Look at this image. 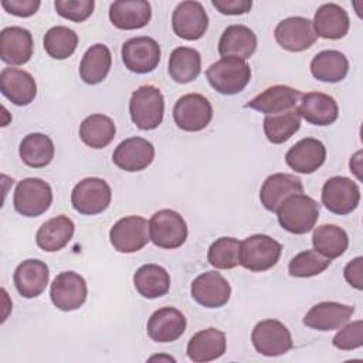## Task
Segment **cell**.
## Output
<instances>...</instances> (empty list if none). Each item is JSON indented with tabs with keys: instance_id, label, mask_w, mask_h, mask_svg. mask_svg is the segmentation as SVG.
Wrapping results in <instances>:
<instances>
[{
	"instance_id": "obj_1",
	"label": "cell",
	"mask_w": 363,
	"mask_h": 363,
	"mask_svg": "<svg viewBox=\"0 0 363 363\" xmlns=\"http://www.w3.org/2000/svg\"><path fill=\"white\" fill-rule=\"evenodd\" d=\"M319 204L312 197L298 193L286 197L275 213L284 230L301 235L313 230L319 217Z\"/></svg>"
},
{
	"instance_id": "obj_2",
	"label": "cell",
	"mask_w": 363,
	"mask_h": 363,
	"mask_svg": "<svg viewBox=\"0 0 363 363\" xmlns=\"http://www.w3.org/2000/svg\"><path fill=\"white\" fill-rule=\"evenodd\" d=\"M206 77L213 89L221 95L240 94L251 79V68L245 60L223 57L206 69Z\"/></svg>"
},
{
	"instance_id": "obj_3",
	"label": "cell",
	"mask_w": 363,
	"mask_h": 363,
	"mask_svg": "<svg viewBox=\"0 0 363 363\" xmlns=\"http://www.w3.org/2000/svg\"><path fill=\"white\" fill-rule=\"evenodd\" d=\"M129 113L138 129H156L162 123L164 115V98L162 91L149 84L139 86L130 96Z\"/></svg>"
},
{
	"instance_id": "obj_4",
	"label": "cell",
	"mask_w": 363,
	"mask_h": 363,
	"mask_svg": "<svg viewBox=\"0 0 363 363\" xmlns=\"http://www.w3.org/2000/svg\"><path fill=\"white\" fill-rule=\"evenodd\" d=\"M282 245L269 235L254 234L241 241L240 265L252 272L272 268L281 257Z\"/></svg>"
},
{
	"instance_id": "obj_5",
	"label": "cell",
	"mask_w": 363,
	"mask_h": 363,
	"mask_svg": "<svg viewBox=\"0 0 363 363\" xmlns=\"http://www.w3.org/2000/svg\"><path fill=\"white\" fill-rule=\"evenodd\" d=\"M187 233L184 218L174 210H159L149 220L150 240L159 248L174 250L182 247L187 238Z\"/></svg>"
},
{
	"instance_id": "obj_6",
	"label": "cell",
	"mask_w": 363,
	"mask_h": 363,
	"mask_svg": "<svg viewBox=\"0 0 363 363\" xmlns=\"http://www.w3.org/2000/svg\"><path fill=\"white\" fill-rule=\"evenodd\" d=\"M52 203L51 186L37 177H27L18 182L13 196V204L18 214L24 217H38L45 213Z\"/></svg>"
},
{
	"instance_id": "obj_7",
	"label": "cell",
	"mask_w": 363,
	"mask_h": 363,
	"mask_svg": "<svg viewBox=\"0 0 363 363\" xmlns=\"http://www.w3.org/2000/svg\"><path fill=\"white\" fill-rule=\"evenodd\" d=\"M112 199L111 186L99 177H86L78 182L71 193V204L84 216H95L105 211Z\"/></svg>"
},
{
	"instance_id": "obj_8",
	"label": "cell",
	"mask_w": 363,
	"mask_h": 363,
	"mask_svg": "<svg viewBox=\"0 0 363 363\" xmlns=\"http://www.w3.org/2000/svg\"><path fill=\"white\" fill-rule=\"evenodd\" d=\"M251 342L259 354L268 357L285 354L294 347L289 329L282 322L275 319L258 322L252 329Z\"/></svg>"
},
{
	"instance_id": "obj_9",
	"label": "cell",
	"mask_w": 363,
	"mask_h": 363,
	"mask_svg": "<svg viewBox=\"0 0 363 363\" xmlns=\"http://www.w3.org/2000/svg\"><path fill=\"white\" fill-rule=\"evenodd\" d=\"M213 118V106L201 94H186L173 108V119L179 129L186 132L203 130Z\"/></svg>"
},
{
	"instance_id": "obj_10",
	"label": "cell",
	"mask_w": 363,
	"mask_h": 363,
	"mask_svg": "<svg viewBox=\"0 0 363 363\" xmlns=\"http://www.w3.org/2000/svg\"><path fill=\"white\" fill-rule=\"evenodd\" d=\"M149 240V223L140 216H126L118 220L109 231L112 247L122 254H132L142 250Z\"/></svg>"
},
{
	"instance_id": "obj_11",
	"label": "cell",
	"mask_w": 363,
	"mask_h": 363,
	"mask_svg": "<svg viewBox=\"0 0 363 363\" xmlns=\"http://www.w3.org/2000/svg\"><path fill=\"white\" fill-rule=\"evenodd\" d=\"M125 67L135 74L152 72L160 62V45L147 35L129 38L121 50Z\"/></svg>"
},
{
	"instance_id": "obj_12",
	"label": "cell",
	"mask_w": 363,
	"mask_h": 363,
	"mask_svg": "<svg viewBox=\"0 0 363 363\" xmlns=\"http://www.w3.org/2000/svg\"><path fill=\"white\" fill-rule=\"evenodd\" d=\"M359 201L360 189L357 183L349 177H330L322 187V204L333 214H349L357 208Z\"/></svg>"
},
{
	"instance_id": "obj_13",
	"label": "cell",
	"mask_w": 363,
	"mask_h": 363,
	"mask_svg": "<svg viewBox=\"0 0 363 363\" xmlns=\"http://www.w3.org/2000/svg\"><path fill=\"white\" fill-rule=\"evenodd\" d=\"M88 288L84 277L74 271H64L58 274L50 288L51 302L55 308L71 312L79 309L86 301Z\"/></svg>"
},
{
	"instance_id": "obj_14",
	"label": "cell",
	"mask_w": 363,
	"mask_h": 363,
	"mask_svg": "<svg viewBox=\"0 0 363 363\" xmlns=\"http://www.w3.org/2000/svg\"><path fill=\"white\" fill-rule=\"evenodd\" d=\"M274 37L284 50L291 52L305 51L316 41L312 21L301 16L288 17L279 21L274 30Z\"/></svg>"
},
{
	"instance_id": "obj_15",
	"label": "cell",
	"mask_w": 363,
	"mask_h": 363,
	"mask_svg": "<svg viewBox=\"0 0 363 363\" xmlns=\"http://www.w3.org/2000/svg\"><path fill=\"white\" fill-rule=\"evenodd\" d=\"M172 27L177 37L196 41L204 35L208 27V16L199 1H182L172 14Z\"/></svg>"
},
{
	"instance_id": "obj_16",
	"label": "cell",
	"mask_w": 363,
	"mask_h": 363,
	"mask_svg": "<svg viewBox=\"0 0 363 363\" xmlns=\"http://www.w3.org/2000/svg\"><path fill=\"white\" fill-rule=\"evenodd\" d=\"M191 298L204 308H221L231 296L228 281L216 271H207L193 279L190 286Z\"/></svg>"
},
{
	"instance_id": "obj_17",
	"label": "cell",
	"mask_w": 363,
	"mask_h": 363,
	"mask_svg": "<svg viewBox=\"0 0 363 363\" xmlns=\"http://www.w3.org/2000/svg\"><path fill=\"white\" fill-rule=\"evenodd\" d=\"M155 159L153 145L143 138L133 136L122 140L112 155V162L125 172H140Z\"/></svg>"
},
{
	"instance_id": "obj_18",
	"label": "cell",
	"mask_w": 363,
	"mask_h": 363,
	"mask_svg": "<svg viewBox=\"0 0 363 363\" xmlns=\"http://www.w3.org/2000/svg\"><path fill=\"white\" fill-rule=\"evenodd\" d=\"M353 312L354 308L350 305L332 301L319 302L306 312L303 316V325L320 332L340 329L349 322Z\"/></svg>"
},
{
	"instance_id": "obj_19",
	"label": "cell",
	"mask_w": 363,
	"mask_h": 363,
	"mask_svg": "<svg viewBox=\"0 0 363 363\" xmlns=\"http://www.w3.org/2000/svg\"><path fill=\"white\" fill-rule=\"evenodd\" d=\"M50 279V271L44 261L30 258L17 265L13 274V282L17 292L27 299L40 296Z\"/></svg>"
},
{
	"instance_id": "obj_20",
	"label": "cell",
	"mask_w": 363,
	"mask_h": 363,
	"mask_svg": "<svg viewBox=\"0 0 363 363\" xmlns=\"http://www.w3.org/2000/svg\"><path fill=\"white\" fill-rule=\"evenodd\" d=\"M33 35L27 28L11 26L0 33V58L9 65H23L33 55Z\"/></svg>"
},
{
	"instance_id": "obj_21",
	"label": "cell",
	"mask_w": 363,
	"mask_h": 363,
	"mask_svg": "<svg viewBox=\"0 0 363 363\" xmlns=\"http://www.w3.org/2000/svg\"><path fill=\"white\" fill-rule=\"evenodd\" d=\"M302 94L288 85H272L245 104V108L255 109L261 113L277 115L296 108Z\"/></svg>"
},
{
	"instance_id": "obj_22",
	"label": "cell",
	"mask_w": 363,
	"mask_h": 363,
	"mask_svg": "<svg viewBox=\"0 0 363 363\" xmlns=\"http://www.w3.org/2000/svg\"><path fill=\"white\" fill-rule=\"evenodd\" d=\"M184 315L172 306H164L155 311L146 325L147 335L157 343H169L177 340L186 330Z\"/></svg>"
},
{
	"instance_id": "obj_23",
	"label": "cell",
	"mask_w": 363,
	"mask_h": 363,
	"mask_svg": "<svg viewBox=\"0 0 363 363\" xmlns=\"http://www.w3.org/2000/svg\"><path fill=\"white\" fill-rule=\"evenodd\" d=\"M0 91L11 104L26 106L34 101L37 84L30 72L7 67L0 72Z\"/></svg>"
},
{
	"instance_id": "obj_24",
	"label": "cell",
	"mask_w": 363,
	"mask_h": 363,
	"mask_svg": "<svg viewBox=\"0 0 363 363\" xmlns=\"http://www.w3.org/2000/svg\"><path fill=\"white\" fill-rule=\"evenodd\" d=\"M326 160L325 145L315 138H303L296 142L285 155L286 164L296 173L311 174Z\"/></svg>"
},
{
	"instance_id": "obj_25",
	"label": "cell",
	"mask_w": 363,
	"mask_h": 363,
	"mask_svg": "<svg viewBox=\"0 0 363 363\" xmlns=\"http://www.w3.org/2000/svg\"><path fill=\"white\" fill-rule=\"evenodd\" d=\"M303 191V184L299 177L289 173H275L265 179L259 190L261 204L275 213L282 201L292 196Z\"/></svg>"
},
{
	"instance_id": "obj_26",
	"label": "cell",
	"mask_w": 363,
	"mask_h": 363,
	"mask_svg": "<svg viewBox=\"0 0 363 363\" xmlns=\"http://www.w3.org/2000/svg\"><path fill=\"white\" fill-rule=\"evenodd\" d=\"M298 113L316 126H329L339 116V106L333 96L323 92H308L301 96Z\"/></svg>"
},
{
	"instance_id": "obj_27",
	"label": "cell",
	"mask_w": 363,
	"mask_h": 363,
	"mask_svg": "<svg viewBox=\"0 0 363 363\" xmlns=\"http://www.w3.org/2000/svg\"><path fill=\"white\" fill-rule=\"evenodd\" d=\"M152 18V7L145 0H118L109 7V20L119 30L143 28Z\"/></svg>"
},
{
	"instance_id": "obj_28",
	"label": "cell",
	"mask_w": 363,
	"mask_h": 363,
	"mask_svg": "<svg viewBox=\"0 0 363 363\" xmlns=\"http://www.w3.org/2000/svg\"><path fill=\"white\" fill-rule=\"evenodd\" d=\"M312 24L316 37L339 40L347 34L350 20L343 7L336 3H325L315 11Z\"/></svg>"
},
{
	"instance_id": "obj_29",
	"label": "cell",
	"mask_w": 363,
	"mask_h": 363,
	"mask_svg": "<svg viewBox=\"0 0 363 363\" xmlns=\"http://www.w3.org/2000/svg\"><path fill=\"white\" fill-rule=\"evenodd\" d=\"M225 333L207 328L193 335L187 343V357L194 363H206L221 357L225 352Z\"/></svg>"
},
{
	"instance_id": "obj_30",
	"label": "cell",
	"mask_w": 363,
	"mask_h": 363,
	"mask_svg": "<svg viewBox=\"0 0 363 363\" xmlns=\"http://www.w3.org/2000/svg\"><path fill=\"white\" fill-rule=\"evenodd\" d=\"M257 50L255 33L242 24L228 26L218 41V52L221 57H237L241 60L250 58Z\"/></svg>"
},
{
	"instance_id": "obj_31",
	"label": "cell",
	"mask_w": 363,
	"mask_h": 363,
	"mask_svg": "<svg viewBox=\"0 0 363 363\" xmlns=\"http://www.w3.org/2000/svg\"><path fill=\"white\" fill-rule=\"evenodd\" d=\"M74 230L72 220L61 214L41 224L35 234V242L45 252H57L71 241Z\"/></svg>"
},
{
	"instance_id": "obj_32",
	"label": "cell",
	"mask_w": 363,
	"mask_h": 363,
	"mask_svg": "<svg viewBox=\"0 0 363 363\" xmlns=\"http://www.w3.org/2000/svg\"><path fill=\"white\" fill-rule=\"evenodd\" d=\"M133 285L143 298L156 299L169 292L170 275L160 265L145 264L133 274Z\"/></svg>"
},
{
	"instance_id": "obj_33",
	"label": "cell",
	"mask_w": 363,
	"mask_h": 363,
	"mask_svg": "<svg viewBox=\"0 0 363 363\" xmlns=\"http://www.w3.org/2000/svg\"><path fill=\"white\" fill-rule=\"evenodd\" d=\"M349 71L346 55L337 50H325L318 52L311 61L312 75L322 82H340Z\"/></svg>"
},
{
	"instance_id": "obj_34",
	"label": "cell",
	"mask_w": 363,
	"mask_h": 363,
	"mask_svg": "<svg viewBox=\"0 0 363 363\" xmlns=\"http://www.w3.org/2000/svg\"><path fill=\"white\" fill-rule=\"evenodd\" d=\"M112 65V55L105 44L91 45L79 64V77L88 85L102 82L109 74Z\"/></svg>"
},
{
	"instance_id": "obj_35",
	"label": "cell",
	"mask_w": 363,
	"mask_h": 363,
	"mask_svg": "<svg viewBox=\"0 0 363 363\" xmlns=\"http://www.w3.org/2000/svg\"><path fill=\"white\" fill-rule=\"evenodd\" d=\"M54 152L55 147L51 138L38 132L24 136L18 147L20 159L24 164L33 169L48 166L54 159Z\"/></svg>"
},
{
	"instance_id": "obj_36",
	"label": "cell",
	"mask_w": 363,
	"mask_h": 363,
	"mask_svg": "<svg viewBox=\"0 0 363 363\" xmlns=\"http://www.w3.org/2000/svg\"><path fill=\"white\" fill-rule=\"evenodd\" d=\"M201 72L200 52L190 47H177L169 57V75L177 84L194 81Z\"/></svg>"
},
{
	"instance_id": "obj_37",
	"label": "cell",
	"mask_w": 363,
	"mask_h": 363,
	"mask_svg": "<svg viewBox=\"0 0 363 363\" xmlns=\"http://www.w3.org/2000/svg\"><path fill=\"white\" fill-rule=\"evenodd\" d=\"M115 133L116 128L113 121L102 113L89 115L79 126L81 140L92 149H102L108 146L113 140Z\"/></svg>"
},
{
	"instance_id": "obj_38",
	"label": "cell",
	"mask_w": 363,
	"mask_h": 363,
	"mask_svg": "<svg viewBox=\"0 0 363 363\" xmlns=\"http://www.w3.org/2000/svg\"><path fill=\"white\" fill-rule=\"evenodd\" d=\"M313 250L329 259L345 254L349 245L347 233L335 224H322L313 230L312 235Z\"/></svg>"
},
{
	"instance_id": "obj_39",
	"label": "cell",
	"mask_w": 363,
	"mask_h": 363,
	"mask_svg": "<svg viewBox=\"0 0 363 363\" xmlns=\"http://www.w3.org/2000/svg\"><path fill=\"white\" fill-rule=\"evenodd\" d=\"M301 128V116L298 111L267 115L264 119V133L271 143L279 145L294 136Z\"/></svg>"
},
{
	"instance_id": "obj_40",
	"label": "cell",
	"mask_w": 363,
	"mask_h": 363,
	"mask_svg": "<svg viewBox=\"0 0 363 363\" xmlns=\"http://www.w3.org/2000/svg\"><path fill=\"white\" fill-rule=\"evenodd\" d=\"M78 45V35L65 26L51 27L44 35V50L54 60H65L74 54Z\"/></svg>"
},
{
	"instance_id": "obj_41",
	"label": "cell",
	"mask_w": 363,
	"mask_h": 363,
	"mask_svg": "<svg viewBox=\"0 0 363 363\" xmlns=\"http://www.w3.org/2000/svg\"><path fill=\"white\" fill-rule=\"evenodd\" d=\"M241 242L234 237H220L208 248L207 261L217 269H231L240 265Z\"/></svg>"
},
{
	"instance_id": "obj_42",
	"label": "cell",
	"mask_w": 363,
	"mask_h": 363,
	"mask_svg": "<svg viewBox=\"0 0 363 363\" xmlns=\"http://www.w3.org/2000/svg\"><path fill=\"white\" fill-rule=\"evenodd\" d=\"M332 259L326 258L316 250H306L296 254L288 265V272L295 278H309L322 274L329 265Z\"/></svg>"
},
{
	"instance_id": "obj_43",
	"label": "cell",
	"mask_w": 363,
	"mask_h": 363,
	"mask_svg": "<svg viewBox=\"0 0 363 363\" xmlns=\"http://www.w3.org/2000/svg\"><path fill=\"white\" fill-rule=\"evenodd\" d=\"M54 7L57 13L74 23L85 21L94 11V0H55Z\"/></svg>"
},
{
	"instance_id": "obj_44",
	"label": "cell",
	"mask_w": 363,
	"mask_h": 363,
	"mask_svg": "<svg viewBox=\"0 0 363 363\" xmlns=\"http://www.w3.org/2000/svg\"><path fill=\"white\" fill-rule=\"evenodd\" d=\"M332 343L339 350H353L363 346V322L354 320L343 325L342 329L335 335Z\"/></svg>"
},
{
	"instance_id": "obj_45",
	"label": "cell",
	"mask_w": 363,
	"mask_h": 363,
	"mask_svg": "<svg viewBox=\"0 0 363 363\" xmlns=\"http://www.w3.org/2000/svg\"><path fill=\"white\" fill-rule=\"evenodd\" d=\"M40 0H1V7L17 17H30L40 9Z\"/></svg>"
},
{
	"instance_id": "obj_46",
	"label": "cell",
	"mask_w": 363,
	"mask_h": 363,
	"mask_svg": "<svg viewBox=\"0 0 363 363\" xmlns=\"http://www.w3.org/2000/svg\"><path fill=\"white\" fill-rule=\"evenodd\" d=\"M211 4L221 13L227 16H241L251 10V0H211Z\"/></svg>"
},
{
	"instance_id": "obj_47",
	"label": "cell",
	"mask_w": 363,
	"mask_h": 363,
	"mask_svg": "<svg viewBox=\"0 0 363 363\" xmlns=\"http://www.w3.org/2000/svg\"><path fill=\"white\" fill-rule=\"evenodd\" d=\"M362 271H363V258L362 257H356L354 259L347 262L343 269V275H345V279L347 281V284H350L353 288H356L359 291L363 288V272Z\"/></svg>"
}]
</instances>
